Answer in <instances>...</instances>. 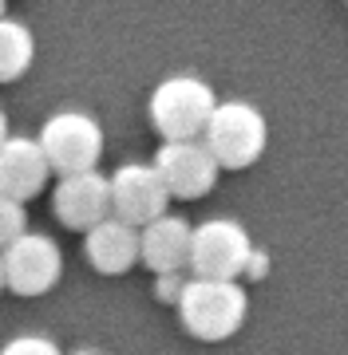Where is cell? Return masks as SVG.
<instances>
[{
	"label": "cell",
	"mask_w": 348,
	"mask_h": 355,
	"mask_svg": "<svg viewBox=\"0 0 348 355\" xmlns=\"http://www.w3.org/2000/svg\"><path fill=\"white\" fill-rule=\"evenodd\" d=\"M190 237L194 225H186V217L179 214H163L155 221L142 225V245H139V261L151 272H182L190 265Z\"/></svg>",
	"instance_id": "12"
},
{
	"label": "cell",
	"mask_w": 348,
	"mask_h": 355,
	"mask_svg": "<svg viewBox=\"0 0 348 355\" xmlns=\"http://www.w3.org/2000/svg\"><path fill=\"white\" fill-rule=\"evenodd\" d=\"M170 205V190L163 174L155 170V162L142 166V162H123L111 174V214L131 221V225H147L155 217L167 214Z\"/></svg>",
	"instance_id": "8"
},
{
	"label": "cell",
	"mask_w": 348,
	"mask_h": 355,
	"mask_svg": "<svg viewBox=\"0 0 348 355\" xmlns=\"http://www.w3.org/2000/svg\"><path fill=\"white\" fill-rule=\"evenodd\" d=\"M40 146L52 174H83L103 158V127L88 111H56L40 127Z\"/></svg>",
	"instance_id": "4"
},
{
	"label": "cell",
	"mask_w": 348,
	"mask_h": 355,
	"mask_svg": "<svg viewBox=\"0 0 348 355\" xmlns=\"http://www.w3.org/2000/svg\"><path fill=\"white\" fill-rule=\"evenodd\" d=\"M4 139H8V114L0 111V142H4Z\"/></svg>",
	"instance_id": "18"
},
{
	"label": "cell",
	"mask_w": 348,
	"mask_h": 355,
	"mask_svg": "<svg viewBox=\"0 0 348 355\" xmlns=\"http://www.w3.org/2000/svg\"><path fill=\"white\" fill-rule=\"evenodd\" d=\"M0 16H4V0H0Z\"/></svg>",
	"instance_id": "21"
},
{
	"label": "cell",
	"mask_w": 348,
	"mask_h": 355,
	"mask_svg": "<svg viewBox=\"0 0 348 355\" xmlns=\"http://www.w3.org/2000/svg\"><path fill=\"white\" fill-rule=\"evenodd\" d=\"M182 288H186V277L182 272H158V284H155L158 304H179Z\"/></svg>",
	"instance_id": "16"
},
{
	"label": "cell",
	"mask_w": 348,
	"mask_h": 355,
	"mask_svg": "<svg viewBox=\"0 0 348 355\" xmlns=\"http://www.w3.org/2000/svg\"><path fill=\"white\" fill-rule=\"evenodd\" d=\"M0 355H60V347L48 336H16L0 347Z\"/></svg>",
	"instance_id": "15"
},
{
	"label": "cell",
	"mask_w": 348,
	"mask_h": 355,
	"mask_svg": "<svg viewBox=\"0 0 348 355\" xmlns=\"http://www.w3.org/2000/svg\"><path fill=\"white\" fill-rule=\"evenodd\" d=\"M214 107H218V95H214V87H210L206 79L170 76L151 91L147 119H151V127L158 130L163 142L202 139V130H206Z\"/></svg>",
	"instance_id": "2"
},
{
	"label": "cell",
	"mask_w": 348,
	"mask_h": 355,
	"mask_svg": "<svg viewBox=\"0 0 348 355\" xmlns=\"http://www.w3.org/2000/svg\"><path fill=\"white\" fill-rule=\"evenodd\" d=\"M345 4H348V0H345Z\"/></svg>",
	"instance_id": "22"
},
{
	"label": "cell",
	"mask_w": 348,
	"mask_h": 355,
	"mask_svg": "<svg viewBox=\"0 0 348 355\" xmlns=\"http://www.w3.org/2000/svg\"><path fill=\"white\" fill-rule=\"evenodd\" d=\"M265 268H270V257L254 249V253H249V261H245V272H242V277H249V280H261V277H265Z\"/></svg>",
	"instance_id": "17"
},
{
	"label": "cell",
	"mask_w": 348,
	"mask_h": 355,
	"mask_svg": "<svg viewBox=\"0 0 348 355\" xmlns=\"http://www.w3.org/2000/svg\"><path fill=\"white\" fill-rule=\"evenodd\" d=\"M24 229H28L24 202H16V198H8V193H0V249H4V245H13Z\"/></svg>",
	"instance_id": "14"
},
{
	"label": "cell",
	"mask_w": 348,
	"mask_h": 355,
	"mask_svg": "<svg viewBox=\"0 0 348 355\" xmlns=\"http://www.w3.org/2000/svg\"><path fill=\"white\" fill-rule=\"evenodd\" d=\"M52 166L44 158L40 139H24V135H8L0 142V193H8L16 202H32L36 193H44Z\"/></svg>",
	"instance_id": "10"
},
{
	"label": "cell",
	"mask_w": 348,
	"mask_h": 355,
	"mask_svg": "<svg viewBox=\"0 0 348 355\" xmlns=\"http://www.w3.org/2000/svg\"><path fill=\"white\" fill-rule=\"evenodd\" d=\"M182 328L202 343H222L245 324V292L238 280H214V277H190L179 296Z\"/></svg>",
	"instance_id": "1"
},
{
	"label": "cell",
	"mask_w": 348,
	"mask_h": 355,
	"mask_svg": "<svg viewBox=\"0 0 348 355\" xmlns=\"http://www.w3.org/2000/svg\"><path fill=\"white\" fill-rule=\"evenodd\" d=\"M202 142L218 158L222 170H249L270 146V123L254 103L230 99L214 107L206 130H202Z\"/></svg>",
	"instance_id": "3"
},
{
	"label": "cell",
	"mask_w": 348,
	"mask_h": 355,
	"mask_svg": "<svg viewBox=\"0 0 348 355\" xmlns=\"http://www.w3.org/2000/svg\"><path fill=\"white\" fill-rule=\"evenodd\" d=\"M36 60V36L28 24L0 16V83H16Z\"/></svg>",
	"instance_id": "13"
},
{
	"label": "cell",
	"mask_w": 348,
	"mask_h": 355,
	"mask_svg": "<svg viewBox=\"0 0 348 355\" xmlns=\"http://www.w3.org/2000/svg\"><path fill=\"white\" fill-rule=\"evenodd\" d=\"M52 214L64 229L88 233L91 225L111 217V178L95 174V170L64 174L52 190Z\"/></svg>",
	"instance_id": "9"
},
{
	"label": "cell",
	"mask_w": 348,
	"mask_h": 355,
	"mask_svg": "<svg viewBox=\"0 0 348 355\" xmlns=\"http://www.w3.org/2000/svg\"><path fill=\"white\" fill-rule=\"evenodd\" d=\"M155 170L163 174L170 198H182V202L206 198V193L218 186V174H222L218 158L210 154L206 142H198V139L163 142L158 154H155Z\"/></svg>",
	"instance_id": "7"
},
{
	"label": "cell",
	"mask_w": 348,
	"mask_h": 355,
	"mask_svg": "<svg viewBox=\"0 0 348 355\" xmlns=\"http://www.w3.org/2000/svg\"><path fill=\"white\" fill-rule=\"evenodd\" d=\"M0 292H4V261H0Z\"/></svg>",
	"instance_id": "19"
},
{
	"label": "cell",
	"mask_w": 348,
	"mask_h": 355,
	"mask_svg": "<svg viewBox=\"0 0 348 355\" xmlns=\"http://www.w3.org/2000/svg\"><path fill=\"white\" fill-rule=\"evenodd\" d=\"M254 253V241L245 225L230 217L202 221L190 237V277H214V280H242L245 261Z\"/></svg>",
	"instance_id": "5"
},
{
	"label": "cell",
	"mask_w": 348,
	"mask_h": 355,
	"mask_svg": "<svg viewBox=\"0 0 348 355\" xmlns=\"http://www.w3.org/2000/svg\"><path fill=\"white\" fill-rule=\"evenodd\" d=\"M139 245H142V229L123 221V217H103L99 225L88 229L83 237V253H88L91 268L103 277H123L139 265Z\"/></svg>",
	"instance_id": "11"
},
{
	"label": "cell",
	"mask_w": 348,
	"mask_h": 355,
	"mask_svg": "<svg viewBox=\"0 0 348 355\" xmlns=\"http://www.w3.org/2000/svg\"><path fill=\"white\" fill-rule=\"evenodd\" d=\"M76 355H95V352H76Z\"/></svg>",
	"instance_id": "20"
},
{
	"label": "cell",
	"mask_w": 348,
	"mask_h": 355,
	"mask_svg": "<svg viewBox=\"0 0 348 355\" xmlns=\"http://www.w3.org/2000/svg\"><path fill=\"white\" fill-rule=\"evenodd\" d=\"M0 261H4V288H13L16 296H44L64 277L60 245L44 233H28V229L13 245L0 249Z\"/></svg>",
	"instance_id": "6"
}]
</instances>
